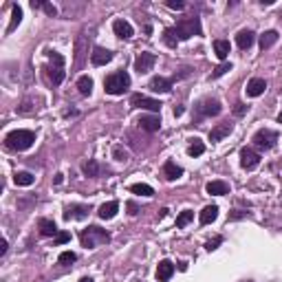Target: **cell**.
Returning a JSON list of instances; mask_svg holds the SVG:
<instances>
[{
  "label": "cell",
  "mask_w": 282,
  "mask_h": 282,
  "mask_svg": "<svg viewBox=\"0 0 282 282\" xmlns=\"http://www.w3.org/2000/svg\"><path fill=\"white\" fill-rule=\"evenodd\" d=\"M36 144V132L33 130H11L9 135L5 137V148L7 150H13V152H24Z\"/></svg>",
  "instance_id": "cell-1"
},
{
  "label": "cell",
  "mask_w": 282,
  "mask_h": 282,
  "mask_svg": "<svg viewBox=\"0 0 282 282\" xmlns=\"http://www.w3.org/2000/svg\"><path fill=\"white\" fill-rule=\"evenodd\" d=\"M79 243H82V247H86V249H95L99 245L110 243V234L97 225H89L86 230L79 232Z\"/></svg>",
  "instance_id": "cell-2"
},
{
  "label": "cell",
  "mask_w": 282,
  "mask_h": 282,
  "mask_svg": "<svg viewBox=\"0 0 282 282\" xmlns=\"http://www.w3.org/2000/svg\"><path fill=\"white\" fill-rule=\"evenodd\" d=\"M46 58H49V66H46V77H49V82L53 86H60L64 82V75H66V71H64V58H62V53H58V51H46Z\"/></svg>",
  "instance_id": "cell-3"
},
{
  "label": "cell",
  "mask_w": 282,
  "mask_h": 282,
  "mask_svg": "<svg viewBox=\"0 0 282 282\" xmlns=\"http://www.w3.org/2000/svg\"><path fill=\"white\" fill-rule=\"evenodd\" d=\"M128 89H130V75L124 69L110 73V75L104 79V91L108 93V95H124Z\"/></svg>",
  "instance_id": "cell-4"
},
{
  "label": "cell",
  "mask_w": 282,
  "mask_h": 282,
  "mask_svg": "<svg viewBox=\"0 0 282 282\" xmlns=\"http://www.w3.org/2000/svg\"><path fill=\"white\" fill-rule=\"evenodd\" d=\"M174 33H177L179 42H183V40H190L192 36H203V26H201L199 18H183L174 24Z\"/></svg>",
  "instance_id": "cell-5"
},
{
  "label": "cell",
  "mask_w": 282,
  "mask_h": 282,
  "mask_svg": "<svg viewBox=\"0 0 282 282\" xmlns=\"http://www.w3.org/2000/svg\"><path fill=\"white\" fill-rule=\"evenodd\" d=\"M220 110H223V106H220V102L216 97H205L194 106V115H196V119L216 117V115H220Z\"/></svg>",
  "instance_id": "cell-6"
},
{
  "label": "cell",
  "mask_w": 282,
  "mask_h": 282,
  "mask_svg": "<svg viewBox=\"0 0 282 282\" xmlns=\"http://www.w3.org/2000/svg\"><path fill=\"white\" fill-rule=\"evenodd\" d=\"M251 144L256 150H271V148H276V144H278V132L269 130V128H260L256 135L251 137Z\"/></svg>",
  "instance_id": "cell-7"
},
{
  "label": "cell",
  "mask_w": 282,
  "mask_h": 282,
  "mask_svg": "<svg viewBox=\"0 0 282 282\" xmlns=\"http://www.w3.org/2000/svg\"><path fill=\"white\" fill-rule=\"evenodd\" d=\"M130 106L132 108H144V110H150V112H157L161 110V104L159 99H152V97H148V95H141V93H135V95L130 97Z\"/></svg>",
  "instance_id": "cell-8"
},
{
  "label": "cell",
  "mask_w": 282,
  "mask_h": 282,
  "mask_svg": "<svg viewBox=\"0 0 282 282\" xmlns=\"http://www.w3.org/2000/svg\"><path fill=\"white\" fill-rule=\"evenodd\" d=\"M240 165H243V170H247V172L256 170L260 165V152L256 148H249V146L240 148Z\"/></svg>",
  "instance_id": "cell-9"
},
{
  "label": "cell",
  "mask_w": 282,
  "mask_h": 282,
  "mask_svg": "<svg viewBox=\"0 0 282 282\" xmlns=\"http://www.w3.org/2000/svg\"><path fill=\"white\" fill-rule=\"evenodd\" d=\"M154 62H157V55H154V53H139L135 58V71L139 75H146V73L152 71Z\"/></svg>",
  "instance_id": "cell-10"
},
{
  "label": "cell",
  "mask_w": 282,
  "mask_h": 282,
  "mask_svg": "<svg viewBox=\"0 0 282 282\" xmlns=\"http://www.w3.org/2000/svg\"><path fill=\"white\" fill-rule=\"evenodd\" d=\"M91 207L89 205H82V203H71L69 207L64 210V220H82L89 216Z\"/></svg>",
  "instance_id": "cell-11"
},
{
  "label": "cell",
  "mask_w": 282,
  "mask_h": 282,
  "mask_svg": "<svg viewBox=\"0 0 282 282\" xmlns=\"http://www.w3.org/2000/svg\"><path fill=\"white\" fill-rule=\"evenodd\" d=\"M172 84L174 79L172 77H161V75H154L150 82H148V89L152 93H170L172 91Z\"/></svg>",
  "instance_id": "cell-12"
},
{
  "label": "cell",
  "mask_w": 282,
  "mask_h": 282,
  "mask_svg": "<svg viewBox=\"0 0 282 282\" xmlns=\"http://www.w3.org/2000/svg\"><path fill=\"white\" fill-rule=\"evenodd\" d=\"M112 31H115V36L119 40H130L132 36H135V29H132V24L128 22V20H122V18L112 22Z\"/></svg>",
  "instance_id": "cell-13"
},
{
  "label": "cell",
  "mask_w": 282,
  "mask_h": 282,
  "mask_svg": "<svg viewBox=\"0 0 282 282\" xmlns=\"http://www.w3.org/2000/svg\"><path fill=\"white\" fill-rule=\"evenodd\" d=\"M137 126L146 132H157L161 128V117L159 115H141L137 119Z\"/></svg>",
  "instance_id": "cell-14"
},
{
  "label": "cell",
  "mask_w": 282,
  "mask_h": 282,
  "mask_svg": "<svg viewBox=\"0 0 282 282\" xmlns=\"http://www.w3.org/2000/svg\"><path fill=\"white\" fill-rule=\"evenodd\" d=\"M110 60H112V51L104 49V46H95L93 53H91V62L95 66H104V64H108Z\"/></svg>",
  "instance_id": "cell-15"
},
{
  "label": "cell",
  "mask_w": 282,
  "mask_h": 282,
  "mask_svg": "<svg viewBox=\"0 0 282 282\" xmlns=\"http://www.w3.org/2000/svg\"><path fill=\"white\" fill-rule=\"evenodd\" d=\"M253 42H256V33H253L251 29H243V31H238V36H236V44H238V49H240V51L251 49Z\"/></svg>",
  "instance_id": "cell-16"
},
{
  "label": "cell",
  "mask_w": 282,
  "mask_h": 282,
  "mask_svg": "<svg viewBox=\"0 0 282 282\" xmlns=\"http://www.w3.org/2000/svg\"><path fill=\"white\" fill-rule=\"evenodd\" d=\"M234 130V126L230 124V122H220V124H216L214 128L210 130V141L214 144V141H220L223 137H227L230 132Z\"/></svg>",
  "instance_id": "cell-17"
},
{
  "label": "cell",
  "mask_w": 282,
  "mask_h": 282,
  "mask_svg": "<svg viewBox=\"0 0 282 282\" xmlns=\"http://www.w3.org/2000/svg\"><path fill=\"white\" fill-rule=\"evenodd\" d=\"M267 89V82L263 77H251L249 82H247V95L249 97H260Z\"/></svg>",
  "instance_id": "cell-18"
},
{
  "label": "cell",
  "mask_w": 282,
  "mask_h": 282,
  "mask_svg": "<svg viewBox=\"0 0 282 282\" xmlns=\"http://www.w3.org/2000/svg\"><path fill=\"white\" fill-rule=\"evenodd\" d=\"M174 276V263L172 260H161L157 267V280L159 282H167Z\"/></svg>",
  "instance_id": "cell-19"
},
{
  "label": "cell",
  "mask_w": 282,
  "mask_h": 282,
  "mask_svg": "<svg viewBox=\"0 0 282 282\" xmlns=\"http://www.w3.org/2000/svg\"><path fill=\"white\" fill-rule=\"evenodd\" d=\"M38 230H40V234H42V236H46V238H49V236L55 238L58 234H60L58 225L53 223L51 218H40V220H38Z\"/></svg>",
  "instance_id": "cell-20"
},
{
  "label": "cell",
  "mask_w": 282,
  "mask_h": 282,
  "mask_svg": "<svg viewBox=\"0 0 282 282\" xmlns=\"http://www.w3.org/2000/svg\"><path fill=\"white\" fill-rule=\"evenodd\" d=\"M163 177L167 181H177V179L183 177V167L177 165L174 161H165V163H163Z\"/></svg>",
  "instance_id": "cell-21"
},
{
  "label": "cell",
  "mask_w": 282,
  "mask_h": 282,
  "mask_svg": "<svg viewBox=\"0 0 282 282\" xmlns=\"http://www.w3.org/2000/svg\"><path fill=\"white\" fill-rule=\"evenodd\" d=\"M117 212H119V203L117 201H108V203H104L102 207H99V218L102 220H110V218H115L117 216Z\"/></svg>",
  "instance_id": "cell-22"
},
{
  "label": "cell",
  "mask_w": 282,
  "mask_h": 282,
  "mask_svg": "<svg viewBox=\"0 0 282 282\" xmlns=\"http://www.w3.org/2000/svg\"><path fill=\"white\" fill-rule=\"evenodd\" d=\"M205 190L207 194H214V196H225V194H230V185L225 181H210L205 185Z\"/></svg>",
  "instance_id": "cell-23"
},
{
  "label": "cell",
  "mask_w": 282,
  "mask_h": 282,
  "mask_svg": "<svg viewBox=\"0 0 282 282\" xmlns=\"http://www.w3.org/2000/svg\"><path fill=\"white\" fill-rule=\"evenodd\" d=\"M218 205H207V207H203V212H201V216H199V220H201V225H210V223H214V220L218 218Z\"/></svg>",
  "instance_id": "cell-24"
},
{
  "label": "cell",
  "mask_w": 282,
  "mask_h": 282,
  "mask_svg": "<svg viewBox=\"0 0 282 282\" xmlns=\"http://www.w3.org/2000/svg\"><path fill=\"white\" fill-rule=\"evenodd\" d=\"M278 38H280V36H278V31H276V29H269V31H265L263 36H260V49H263V51L271 49V46L278 42Z\"/></svg>",
  "instance_id": "cell-25"
},
{
  "label": "cell",
  "mask_w": 282,
  "mask_h": 282,
  "mask_svg": "<svg viewBox=\"0 0 282 282\" xmlns=\"http://www.w3.org/2000/svg\"><path fill=\"white\" fill-rule=\"evenodd\" d=\"M230 42L227 40H214V51H216V58L220 60V62H225L227 55H230Z\"/></svg>",
  "instance_id": "cell-26"
},
{
  "label": "cell",
  "mask_w": 282,
  "mask_h": 282,
  "mask_svg": "<svg viewBox=\"0 0 282 282\" xmlns=\"http://www.w3.org/2000/svg\"><path fill=\"white\" fill-rule=\"evenodd\" d=\"M20 22H22V9H20L18 5H11V22H9V26H7V33L16 31Z\"/></svg>",
  "instance_id": "cell-27"
},
{
  "label": "cell",
  "mask_w": 282,
  "mask_h": 282,
  "mask_svg": "<svg viewBox=\"0 0 282 282\" xmlns=\"http://www.w3.org/2000/svg\"><path fill=\"white\" fill-rule=\"evenodd\" d=\"M77 91H79V95L89 97L91 93H93V77H89V75H79V79H77Z\"/></svg>",
  "instance_id": "cell-28"
},
{
  "label": "cell",
  "mask_w": 282,
  "mask_h": 282,
  "mask_svg": "<svg viewBox=\"0 0 282 282\" xmlns=\"http://www.w3.org/2000/svg\"><path fill=\"white\" fill-rule=\"evenodd\" d=\"M82 172L86 174V177H91V179H95L99 177V172H102V167H99V163L95 159H89L86 163H82Z\"/></svg>",
  "instance_id": "cell-29"
},
{
  "label": "cell",
  "mask_w": 282,
  "mask_h": 282,
  "mask_svg": "<svg viewBox=\"0 0 282 282\" xmlns=\"http://www.w3.org/2000/svg\"><path fill=\"white\" fill-rule=\"evenodd\" d=\"M31 7H33V9H42L46 16H51V18L58 16V9H55V7H53L51 3H44V0H31Z\"/></svg>",
  "instance_id": "cell-30"
},
{
  "label": "cell",
  "mask_w": 282,
  "mask_h": 282,
  "mask_svg": "<svg viewBox=\"0 0 282 282\" xmlns=\"http://www.w3.org/2000/svg\"><path fill=\"white\" fill-rule=\"evenodd\" d=\"M13 181H16V185L29 187V185H33V181H36V177H33L31 172H16V174H13Z\"/></svg>",
  "instance_id": "cell-31"
},
{
  "label": "cell",
  "mask_w": 282,
  "mask_h": 282,
  "mask_svg": "<svg viewBox=\"0 0 282 282\" xmlns=\"http://www.w3.org/2000/svg\"><path fill=\"white\" fill-rule=\"evenodd\" d=\"M130 192L132 194H139V196H154V190L148 183H135V185H130Z\"/></svg>",
  "instance_id": "cell-32"
},
{
  "label": "cell",
  "mask_w": 282,
  "mask_h": 282,
  "mask_svg": "<svg viewBox=\"0 0 282 282\" xmlns=\"http://www.w3.org/2000/svg\"><path fill=\"white\" fill-rule=\"evenodd\" d=\"M163 42H165V46H170V49H177L179 38H177V33H174V26H167L163 31Z\"/></svg>",
  "instance_id": "cell-33"
},
{
  "label": "cell",
  "mask_w": 282,
  "mask_h": 282,
  "mask_svg": "<svg viewBox=\"0 0 282 282\" xmlns=\"http://www.w3.org/2000/svg\"><path fill=\"white\" fill-rule=\"evenodd\" d=\"M205 152V146H203V141L201 139H192V144H190V148H187V154L190 157H201V154Z\"/></svg>",
  "instance_id": "cell-34"
},
{
  "label": "cell",
  "mask_w": 282,
  "mask_h": 282,
  "mask_svg": "<svg viewBox=\"0 0 282 282\" xmlns=\"http://www.w3.org/2000/svg\"><path fill=\"white\" fill-rule=\"evenodd\" d=\"M227 71H232V64L230 62H223V64H218L216 69L212 71V75H210V79H218V77H223Z\"/></svg>",
  "instance_id": "cell-35"
},
{
  "label": "cell",
  "mask_w": 282,
  "mask_h": 282,
  "mask_svg": "<svg viewBox=\"0 0 282 282\" xmlns=\"http://www.w3.org/2000/svg\"><path fill=\"white\" fill-rule=\"evenodd\" d=\"M194 218V212H190V210H185V212H181L179 216H177V227L181 230V227H185L190 220Z\"/></svg>",
  "instance_id": "cell-36"
},
{
  "label": "cell",
  "mask_w": 282,
  "mask_h": 282,
  "mask_svg": "<svg viewBox=\"0 0 282 282\" xmlns=\"http://www.w3.org/2000/svg\"><path fill=\"white\" fill-rule=\"evenodd\" d=\"M75 260H77V256L73 251H62V253H60V258H58V263L66 267V265H73Z\"/></svg>",
  "instance_id": "cell-37"
},
{
  "label": "cell",
  "mask_w": 282,
  "mask_h": 282,
  "mask_svg": "<svg viewBox=\"0 0 282 282\" xmlns=\"http://www.w3.org/2000/svg\"><path fill=\"white\" fill-rule=\"evenodd\" d=\"M112 157H115L117 161H124V163H126V161H128V152H126L122 146H115V150H112Z\"/></svg>",
  "instance_id": "cell-38"
},
{
  "label": "cell",
  "mask_w": 282,
  "mask_h": 282,
  "mask_svg": "<svg viewBox=\"0 0 282 282\" xmlns=\"http://www.w3.org/2000/svg\"><path fill=\"white\" fill-rule=\"evenodd\" d=\"M220 243H223V236H214L212 240H207V243H205V249L207 251H214V249H218Z\"/></svg>",
  "instance_id": "cell-39"
},
{
  "label": "cell",
  "mask_w": 282,
  "mask_h": 282,
  "mask_svg": "<svg viewBox=\"0 0 282 282\" xmlns=\"http://www.w3.org/2000/svg\"><path fill=\"white\" fill-rule=\"evenodd\" d=\"M71 240V234L69 232H60L58 236H55V240H53V245H64V243H69Z\"/></svg>",
  "instance_id": "cell-40"
},
{
  "label": "cell",
  "mask_w": 282,
  "mask_h": 282,
  "mask_svg": "<svg viewBox=\"0 0 282 282\" xmlns=\"http://www.w3.org/2000/svg\"><path fill=\"white\" fill-rule=\"evenodd\" d=\"M234 115H236V117H243V115H247V106L238 102L236 106H234Z\"/></svg>",
  "instance_id": "cell-41"
},
{
  "label": "cell",
  "mask_w": 282,
  "mask_h": 282,
  "mask_svg": "<svg viewBox=\"0 0 282 282\" xmlns=\"http://www.w3.org/2000/svg\"><path fill=\"white\" fill-rule=\"evenodd\" d=\"M167 7H170V9H185V3H181V0H167V3H165Z\"/></svg>",
  "instance_id": "cell-42"
},
{
  "label": "cell",
  "mask_w": 282,
  "mask_h": 282,
  "mask_svg": "<svg viewBox=\"0 0 282 282\" xmlns=\"http://www.w3.org/2000/svg\"><path fill=\"white\" fill-rule=\"evenodd\" d=\"M139 212V207H137V203H135V201H130V203H128V214H130V216H135V214Z\"/></svg>",
  "instance_id": "cell-43"
},
{
  "label": "cell",
  "mask_w": 282,
  "mask_h": 282,
  "mask_svg": "<svg viewBox=\"0 0 282 282\" xmlns=\"http://www.w3.org/2000/svg\"><path fill=\"white\" fill-rule=\"evenodd\" d=\"M243 216H247V212H240V210H236V212H234L230 218H232V220H236V218H243Z\"/></svg>",
  "instance_id": "cell-44"
},
{
  "label": "cell",
  "mask_w": 282,
  "mask_h": 282,
  "mask_svg": "<svg viewBox=\"0 0 282 282\" xmlns=\"http://www.w3.org/2000/svg\"><path fill=\"white\" fill-rule=\"evenodd\" d=\"M7 247H9V243L3 238V245H0V256H5V253H7Z\"/></svg>",
  "instance_id": "cell-45"
},
{
  "label": "cell",
  "mask_w": 282,
  "mask_h": 282,
  "mask_svg": "<svg viewBox=\"0 0 282 282\" xmlns=\"http://www.w3.org/2000/svg\"><path fill=\"white\" fill-rule=\"evenodd\" d=\"M183 106H174V117H181V115H183Z\"/></svg>",
  "instance_id": "cell-46"
},
{
  "label": "cell",
  "mask_w": 282,
  "mask_h": 282,
  "mask_svg": "<svg viewBox=\"0 0 282 282\" xmlns=\"http://www.w3.org/2000/svg\"><path fill=\"white\" fill-rule=\"evenodd\" d=\"M53 183H55V185H60V183H62V174H58V177L53 179Z\"/></svg>",
  "instance_id": "cell-47"
},
{
  "label": "cell",
  "mask_w": 282,
  "mask_h": 282,
  "mask_svg": "<svg viewBox=\"0 0 282 282\" xmlns=\"http://www.w3.org/2000/svg\"><path fill=\"white\" fill-rule=\"evenodd\" d=\"M79 282H95V280H93V278H82Z\"/></svg>",
  "instance_id": "cell-48"
},
{
  "label": "cell",
  "mask_w": 282,
  "mask_h": 282,
  "mask_svg": "<svg viewBox=\"0 0 282 282\" xmlns=\"http://www.w3.org/2000/svg\"><path fill=\"white\" fill-rule=\"evenodd\" d=\"M278 122H280V124H282V112H280V115H278Z\"/></svg>",
  "instance_id": "cell-49"
}]
</instances>
